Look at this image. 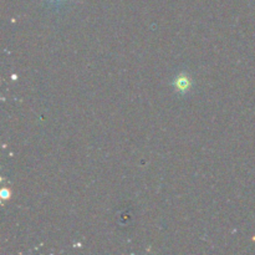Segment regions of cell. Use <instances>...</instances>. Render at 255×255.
Wrapping results in <instances>:
<instances>
[{"mask_svg": "<svg viewBox=\"0 0 255 255\" xmlns=\"http://www.w3.org/2000/svg\"><path fill=\"white\" fill-rule=\"evenodd\" d=\"M174 86H176V89L178 90L179 92H186L187 90L191 87V81H189V79L187 76H183V75H181V76H178L176 79Z\"/></svg>", "mask_w": 255, "mask_h": 255, "instance_id": "1", "label": "cell"}, {"mask_svg": "<svg viewBox=\"0 0 255 255\" xmlns=\"http://www.w3.org/2000/svg\"><path fill=\"white\" fill-rule=\"evenodd\" d=\"M1 194H2V198H6V197H7V194H9V192H7V191H5V189H4V191L1 192Z\"/></svg>", "mask_w": 255, "mask_h": 255, "instance_id": "2", "label": "cell"}]
</instances>
